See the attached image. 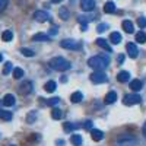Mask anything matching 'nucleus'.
<instances>
[{
    "instance_id": "17",
    "label": "nucleus",
    "mask_w": 146,
    "mask_h": 146,
    "mask_svg": "<svg viewBox=\"0 0 146 146\" xmlns=\"http://www.w3.org/2000/svg\"><path fill=\"white\" fill-rule=\"evenodd\" d=\"M32 41H35V42H45V41H50V38H48V35L40 32V34H36V35L32 36Z\"/></svg>"
},
{
    "instance_id": "28",
    "label": "nucleus",
    "mask_w": 146,
    "mask_h": 146,
    "mask_svg": "<svg viewBox=\"0 0 146 146\" xmlns=\"http://www.w3.org/2000/svg\"><path fill=\"white\" fill-rule=\"evenodd\" d=\"M136 41H137L139 44H145V42H146V34H145L143 31H140V32L136 34Z\"/></svg>"
},
{
    "instance_id": "16",
    "label": "nucleus",
    "mask_w": 146,
    "mask_h": 146,
    "mask_svg": "<svg viewBox=\"0 0 146 146\" xmlns=\"http://www.w3.org/2000/svg\"><path fill=\"white\" fill-rule=\"evenodd\" d=\"M117 101V94L114 92V91H111V92H108L107 95H105V104H114Z\"/></svg>"
},
{
    "instance_id": "4",
    "label": "nucleus",
    "mask_w": 146,
    "mask_h": 146,
    "mask_svg": "<svg viewBox=\"0 0 146 146\" xmlns=\"http://www.w3.org/2000/svg\"><path fill=\"white\" fill-rule=\"evenodd\" d=\"M60 47L66 48V50H80L82 44L75 40H63V41H60Z\"/></svg>"
},
{
    "instance_id": "42",
    "label": "nucleus",
    "mask_w": 146,
    "mask_h": 146,
    "mask_svg": "<svg viewBox=\"0 0 146 146\" xmlns=\"http://www.w3.org/2000/svg\"><path fill=\"white\" fill-rule=\"evenodd\" d=\"M57 145L58 146H64V140H57Z\"/></svg>"
},
{
    "instance_id": "35",
    "label": "nucleus",
    "mask_w": 146,
    "mask_h": 146,
    "mask_svg": "<svg viewBox=\"0 0 146 146\" xmlns=\"http://www.w3.org/2000/svg\"><path fill=\"white\" fill-rule=\"evenodd\" d=\"M137 23H139V27L143 29V28L146 27V18H145V16H140V18L137 19Z\"/></svg>"
},
{
    "instance_id": "23",
    "label": "nucleus",
    "mask_w": 146,
    "mask_h": 146,
    "mask_svg": "<svg viewBox=\"0 0 146 146\" xmlns=\"http://www.w3.org/2000/svg\"><path fill=\"white\" fill-rule=\"evenodd\" d=\"M12 113L10 111H6V110H0V118L5 120V121H10L12 120Z\"/></svg>"
},
{
    "instance_id": "14",
    "label": "nucleus",
    "mask_w": 146,
    "mask_h": 146,
    "mask_svg": "<svg viewBox=\"0 0 146 146\" xmlns=\"http://www.w3.org/2000/svg\"><path fill=\"white\" fill-rule=\"evenodd\" d=\"M142 88H143V83H142V80H139V79H133V80L130 82V89H131V91L137 92V91H140Z\"/></svg>"
},
{
    "instance_id": "41",
    "label": "nucleus",
    "mask_w": 146,
    "mask_h": 146,
    "mask_svg": "<svg viewBox=\"0 0 146 146\" xmlns=\"http://www.w3.org/2000/svg\"><path fill=\"white\" fill-rule=\"evenodd\" d=\"M57 32H58V31H57V27H53V28H51V31H50V34H51V35H56Z\"/></svg>"
},
{
    "instance_id": "45",
    "label": "nucleus",
    "mask_w": 146,
    "mask_h": 146,
    "mask_svg": "<svg viewBox=\"0 0 146 146\" xmlns=\"http://www.w3.org/2000/svg\"><path fill=\"white\" fill-rule=\"evenodd\" d=\"M2 60H3V56H2V53H0V63H2Z\"/></svg>"
},
{
    "instance_id": "26",
    "label": "nucleus",
    "mask_w": 146,
    "mask_h": 146,
    "mask_svg": "<svg viewBox=\"0 0 146 146\" xmlns=\"http://www.w3.org/2000/svg\"><path fill=\"white\" fill-rule=\"evenodd\" d=\"M58 15H60V18H62L63 21H67L69 18H70V13H69V10L66 9V7H62L58 10Z\"/></svg>"
},
{
    "instance_id": "22",
    "label": "nucleus",
    "mask_w": 146,
    "mask_h": 146,
    "mask_svg": "<svg viewBox=\"0 0 146 146\" xmlns=\"http://www.w3.org/2000/svg\"><path fill=\"white\" fill-rule=\"evenodd\" d=\"M82 100H83L82 92H75V94H72V96H70V101H72L73 104H78V102H80Z\"/></svg>"
},
{
    "instance_id": "27",
    "label": "nucleus",
    "mask_w": 146,
    "mask_h": 146,
    "mask_svg": "<svg viewBox=\"0 0 146 146\" xmlns=\"http://www.w3.org/2000/svg\"><path fill=\"white\" fill-rule=\"evenodd\" d=\"M2 40L6 41V42L12 41V40H13V32H12V31H5V32L2 34Z\"/></svg>"
},
{
    "instance_id": "6",
    "label": "nucleus",
    "mask_w": 146,
    "mask_h": 146,
    "mask_svg": "<svg viewBox=\"0 0 146 146\" xmlns=\"http://www.w3.org/2000/svg\"><path fill=\"white\" fill-rule=\"evenodd\" d=\"M32 82H29V80H25V82H22L21 85H19V88H18V91H19V94L21 95H28V94H31L32 92Z\"/></svg>"
},
{
    "instance_id": "12",
    "label": "nucleus",
    "mask_w": 146,
    "mask_h": 146,
    "mask_svg": "<svg viewBox=\"0 0 146 146\" xmlns=\"http://www.w3.org/2000/svg\"><path fill=\"white\" fill-rule=\"evenodd\" d=\"M117 80L120 83H124V82H129L130 80V73L123 70V72H118V75H117Z\"/></svg>"
},
{
    "instance_id": "21",
    "label": "nucleus",
    "mask_w": 146,
    "mask_h": 146,
    "mask_svg": "<svg viewBox=\"0 0 146 146\" xmlns=\"http://www.w3.org/2000/svg\"><path fill=\"white\" fill-rule=\"evenodd\" d=\"M70 143H72L73 146H80V145H82V136H80V135H72Z\"/></svg>"
},
{
    "instance_id": "33",
    "label": "nucleus",
    "mask_w": 146,
    "mask_h": 146,
    "mask_svg": "<svg viewBox=\"0 0 146 146\" xmlns=\"http://www.w3.org/2000/svg\"><path fill=\"white\" fill-rule=\"evenodd\" d=\"M60 102V98H57V96H54V98H50L47 101V105H50V107H54V105H57Z\"/></svg>"
},
{
    "instance_id": "32",
    "label": "nucleus",
    "mask_w": 146,
    "mask_h": 146,
    "mask_svg": "<svg viewBox=\"0 0 146 146\" xmlns=\"http://www.w3.org/2000/svg\"><path fill=\"white\" fill-rule=\"evenodd\" d=\"M21 53L25 56V57H34V56H35V53H34L32 50H29V48H22Z\"/></svg>"
},
{
    "instance_id": "18",
    "label": "nucleus",
    "mask_w": 146,
    "mask_h": 146,
    "mask_svg": "<svg viewBox=\"0 0 146 146\" xmlns=\"http://www.w3.org/2000/svg\"><path fill=\"white\" fill-rule=\"evenodd\" d=\"M123 29L127 34H133V32H135V25H133L131 21H124L123 22Z\"/></svg>"
},
{
    "instance_id": "11",
    "label": "nucleus",
    "mask_w": 146,
    "mask_h": 146,
    "mask_svg": "<svg viewBox=\"0 0 146 146\" xmlns=\"http://www.w3.org/2000/svg\"><path fill=\"white\" fill-rule=\"evenodd\" d=\"M91 137H92V140H95V142H100V140L104 139V133H102L101 130L92 129V130H91Z\"/></svg>"
},
{
    "instance_id": "29",
    "label": "nucleus",
    "mask_w": 146,
    "mask_h": 146,
    "mask_svg": "<svg viewBox=\"0 0 146 146\" xmlns=\"http://www.w3.org/2000/svg\"><path fill=\"white\" fill-rule=\"evenodd\" d=\"M63 127H64V131H66V133H72L73 130H76V129H78V126H76V124H73V123H64Z\"/></svg>"
},
{
    "instance_id": "2",
    "label": "nucleus",
    "mask_w": 146,
    "mask_h": 146,
    "mask_svg": "<svg viewBox=\"0 0 146 146\" xmlns=\"http://www.w3.org/2000/svg\"><path fill=\"white\" fill-rule=\"evenodd\" d=\"M48 64H50L51 69H54L57 72H64V70L70 69V63L67 62L66 58H63V57H54V58L50 60V63H48Z\"/></svg>"
},
{
    "instance_id": "36",
    "label": "nucleus",
    "mask_w": 146,
    "mask_h": 146,
    "mask_svg": "<svg viewBox=\"0 0 146 146\" xmlns=\"http://www.w3.org/2000/svg\"><path fill=\"white\" fill-rule=\"evenodd\" d=\"M107 29H108V23H101V25H98V28H96L98 32H104Z\"/></svg>"
},
{
    "instance_id": "20",
    "label": "nucleus",
    "mask_w": 146,
    "mask_h": 146,
    "mask_svg": "<svg viewBox=\"0 0 146 146\" xmlns=\"http://www.w3.org/2000/svg\"><path fill=\"white\" fill-rule=\"evenodd\" d=\"M104 12H105V13H114V12H115V5L113 2H107L104 5Z\"/></svg>"
},
{
    "instance_id": "1",
    "label": "nucleus",
    "mask_w": 146,
    "mask_h": 146,
    "mask_svg": "<svg viewBox=\"0 0 146 146\" xmlns=\"http://www.w3.org/2000/svg\"><path fill=\"white\" fill-rule=\"evenodd\" d=\"M108 56H94L88 60V64L94 70H104L108 67Z\"/></svg>"
},
{
    "instance_id": "39",
    "label": "nucleus",
    "mask_w": 146,
    "mask_h": 146,
    "mask_svg": "<svg viewBox=\"0 0 146 146\" xmlns=\"http://www.w3.org/2000/svg\"><path fill=\"white\" fill-rule=\"evenodd\" d=\"M34 118H35V113H31V114H29V117H28V123H32Z\"/></svg>"
},
{
    "instance_id": "3",
    "label": "nucleus",
    "mask_w": 146,
    "mask_h": 146,
    "mask_svg": "<svg viewBox=\"0 0 146 146\" xmlns=\"http://www.w3.org/2000/svg\"><path fill=\"white\" fill-rule=\"evenodd\" d=\"M89 79H91V82L92 83H96V85H100V83H105L107 80H108V76L105 75V73L102 72V70H95L92 75L89 76Z\"/></svg>"
},
{
    "instance_id": "44",
    "label": "nucleus",
    "mask_w": 146,
    "mask_h": 146,
    "mask_svg": "<svg viewBox=\"0 0 146 146\" xmlns=\"http://www.w3.org/2000/svg\"><path fill=\"white\" fill-rule=\"evenodd\" d=\"M63 0H51V3H62Z\"/></svg>"
},
{
    "instance_id": "8",
    "label": "nucleus",
    "mask_w": 146,
    "mask_h": 146,
    "mask_svg": "<svg viewBox=\"0 0 146 146\" xmlns=\"http://www.w3.org/2000/svg\"><path fill=\"white\" fill-rule=\"evenodd\" d=\"M126 50H127V54H129L130 58H136V57L139 56L137 47H136V44H133V42H129V44L126 45Z\"/></svg>"
},
{
    "instance_id": "15",
    "label": "nucleus",
    "mask_w": 146,
    "mask_h": 146,
    "mask_svg": "<svg viewBox=\"0 0 146 146\" xmlns=\"http://www.w3.org/2000/svg\"><path fill=\"white\" fill-rule=\"evenodd\" d=\"M96 45H100L101 48H104V50H107L108 53H113V48L110 47V44L104 40V38H98L96 40Z\"/></svg>"
},
{
    "instance_id": "13",
    "label": "nucleus",
    "mask_w": 146,
    "mask_h": 146,
    "mask_svg": "<svg viewBox=\"0 0 146 146\" xmlns=\"http://www.w3.org/2000/svg\"><path fill=\"white\" fill-rule=\"evenodd\" d=\"M15 102H16V100H15V96L12 95V94H6V95L3 96V104H5L6 107L15 105Z\"/></svg>"
},
{
    "instance_id": "37",
    "label": "nucleus",
    "mask_w": 146,
    "mask_h": 146,
    "mask_svg": "<svg viewBox=\"0 0 146 146\" xmlns=\"http://www.w3.org/2000/svg\"><path fill=\"white\" fill-rule=\"evenodd\" d=\"M83 129H86V130H92V121L91 120H86L83 123Z\"/></svg>"
},
{
    "instance_id": "38",
    "label": "nucleus",
    "mask_w": 146,
    "mask_h": 146,
    "mask_svg": "<svg viewBox=\"0 0 146 146\" xmlns=\"http://www.w3.org/2000/svg\"><path fill=\"white\" fill-rule=\"evenodd\" d=\"M7 6V0H0V12H3Z\"/></svg>"
},
{
    "instance_id": "5",
    "label": "nucleus",
    "mask_w": 146,
    "mask_h": 146,
    "mask_svg": "<svg viewBox=\"0 0 146 146\" xmlns=\"http://www.w3.org/2000/svg\"><path fill=\"white\" fill-rule=\"evenodd\" d=\"M140 102H142V96L139 94H130V95H126L123 98L124 105H136V104H140Z\"/></svg>"
},
{
    "instance_id": "19",
    "label": "nucleus",
    "mask_w": 146,
    "mask_h": 146,
    "mask_svg": "<svg viewBox=\"0 0 146 146\" xmlns=\"http://www.w3.org/2000/svg\"><path fill=\"white\" fill-rule=\"evenodd\" d=\"M121 40H123V36H121L120 32H113L111 36H110V41H111L113 44H120Z\"/></svg>"
},
{
    "instance_id": "31",
    "label": "nucleus",
    "mask_w": 146,
    "mask_h": 146,
    "mask_svg": "<svg viewBox=\"0 0 146 146\" xmlns=\"http://www.w3.org/2000/svg\"><path fill=\"white\" fill-rule=\"evenodd\" d=\"M92 19H94V16H85V15L78 16V21H79L80 23H88V22H91Z\"/></svg>"
},
{
    "instance_id": "40",
    "label": "nucleus",
    "mask_w": 146,
    "mask_h": 146,
    "mask_svg": "<svg viewBox=\"0 0 146 146\" xmlns=\"http://www.w3.org/2000/svg\"><path fill=\"white\" fill-rule=\"evenodd\" d=\"M117 62H118V63H123V62H124V56L120 54V56L117 57Z\"/></svg>"
},
{
    "instance_id": "9",
    "label": "nucleus",
    "mask_w": 146,
    "mask_h": 146,
    "mask_svg": "<svg viewBox=\"0 0 146 146\" xmlns=\"http://www.w3.org/2000/svg\"><path fill=\"white\" fill-rule=\"evenodd\" d=\"M34 18H35V21H38V22H47V21H50V15H48L47 12H44V10H36L35 13H34Z\"/></svg>"
},
{
    "instance_id": "30",
    "label": "nucleus",
    "mask_w": 146,
    "mask_h": 146,
    "mask_svg": "<svg viewBox=\"0 0 146 146\" xmlns=\"http://www.w3.org/2000/svg\"><path fill=\"white\" fill-rule=\"evenodd\" d=\"M22 76H23V70L21 67H15L13 69V78L15 79H21Z\"/></svg>"
},
{
    "instance_id": "10",
    "label": "nucleus",
    "mask_w": 146,
    "mask_h": 146,
    "mask_svg": "<svg viewBox=\"0 0 146 146\" xmlns=\"http://www.w3.org/2000/svg\"><path fill=\"white\" fill-rule=\"evenodd\" d=\"M80 7L85 12H91L95 7V0H80Z\"/></svg>"
},
{
    "instance_id": "25",
    "label": "nucleus",
    "mask_w": 146,
    "mask_h": 146,
    "mask_svg": "<svg viewBox=\"0 0 146 146\" xmlns=\"http://www.w3.org/2000/svg\"><path fill=\"white\" fill-rule=\"evenodd\" d=\"M44 89H45L47 92H54V91H56V82H54V80L47 82V83L44 85Z\"/></svg>"
},
{
    "instance_id": "24",
    "label": "nucleus",
    "mask_w": 146,
    "mask_h": 146,
    "mask_svg": "<svg viewBox=\"0 0 146 146\" xmlns=\"http://www.w3.org/2000/svg\"><path fill=\"white\" fill-rule=\"evenodd\" d=\"M63 115H64L63 111H62V110H58V108H54L53 111H51V117H53L54 120H62Z\"/></svg>"
},
{
    "instance_id": "34",
    "label": "nucleus",
    "mask_w": 146,
    "mask_h": 146,
    "mask_svg": "<svg viewBox=\"0 0 146 146\" xmlns=\"http://www.w3.org/2000/svg\"><path fill=\"white\" fill-rule=\"evenodd\" d=\"M10 70H12V63L7 62V63L5 64V67H3V75H9Z\"/></svg>"
},
{
    "instance_id": "43",
    "label": "nucleus",
    "mask_w": 146,
    "mask_h": 146,
    "mask_svg": "<svg viewBox=\"0 0 146 146\" xmlns=\"http://www.w3.org/2000/svg\"><path fill=\"white\" fill-rule=\"evenodd\" d=\"M142 130H143V136L146 137V123L143 124V129H142Z\"/></svg>"
},
{
    "instance_id": "7",
    "label": "nucleus",
    "mask_w": 146,
    "mask_h": 146,
    "mask_svg": "<svg viewBox=\"0 0 146 146\" xmlns=\"http://www.w3.org/2000/svg\"><path fill=\"white\" fill-rule=\"evenodd\" d=\"M137 142L135 137H129V136H124V137H120L118 142H117V146H135Z\"/></svg>"
}]
</instances>
